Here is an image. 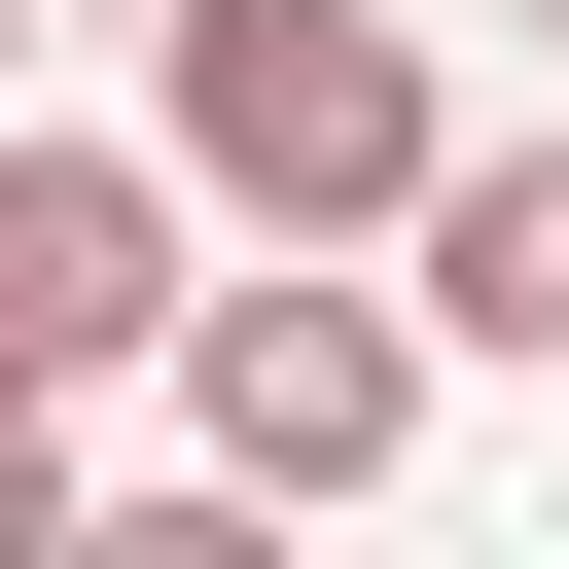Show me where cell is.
<instances>
[{
	"mask_svg": "<svg viewBox=\"0 0 569 569\" xmlns=\"http://www.w3.org/2000/svg\"><path fill=\"white\" fill-rule=\"evenodd\" d=\"M142 142L249 249H427V178H462V107H427L391 0H142Z\"/></svg>",
	"mask_w": 569,
	"mask_h": 569,
	"instance_id": "6da1fadb",
	"label": "cell"
},
{
	"mask_svg": "<svg viewBox=\"0 0 569 569\" xmlns=\"http://www.w3.org/2000/svg\"><path fill=\"white\" fill-rule=\"evenodd\" d=\"M427 356H462V320H427V284H320V249H284V284H178V462H213V498H391V462H427Z\"/></svg>",
	"mask_w": 569,
	"mask_h": 569,
	"instance_id": "7a4b0ae2",
	"label": "cell"
},
{
	"mask_svg": "<svg viewBox=\"0 0 569 569\" xmlns=\"http://www.w3.org/2000/svg\"><path fill=\"white\" fill-rule=\"evenodd\" d=\"M178 284H213V178H178V142H36V107H0V391H142V356H178Z\"/></svg>",
	"mask_w": 569,
	"mask_h": 569,
	"instance_id": "3957f363",
	"label": "cell"
},
{
	"mask_svg": "<svg viewBox=\"0 0 569 569\" xmlns=\"http://www.w3.org/2000/svg\"><path fill=\"white\" fill-rule=\"evenodd\" d=\"M427 320L462 356H569V142H462L427 178Z\"/></svg>",
	"mask_w": 569,
	"mask_h": 569,
	"instance_id": "277c9868",
	"label": "cell"
},
{
	"mask_svg": "<svg viewBox=\"0 0 569 569\" xmlns=\"http://www.w3.org/2000/svg\"><path fill=\"white\" fill-rule=\"evenodd\" d=\"M0 569H71V391H0Z\"/></svg>",
	"mask_w": 569,
	"mask_h": 569,
	"instance_id": "5b68a950",
	"label": "cell"
},
{
	"mask_svg": "<svg viewBox=\"0 0 569 569\" xmlns=\"http://www.w3.org/2000/svg\"><path fill=\"white\" fill-rule=\"evenodd\" d=\"M0 71H36V0H0Z\"/></svg>",
	"mask_w": 569,
	"mask_h": 569,
	"instance_id": "8992f818",
	"label": "cell"
},
{
	"mask_svg": "<svg viewBox=\"0 0 569 569\" xmlns=\"http://www.w3.org/2000/svg\"><path fill=\"white\" fill-rule=\"evenodd\" d=\"M533 36H569V0H533Z\"/></svg>",
	"mask_w": 569,
	"mask_h": 569,
	"instance_id": "52a82bcc",
	"label": "cell"
}]
</instances>
